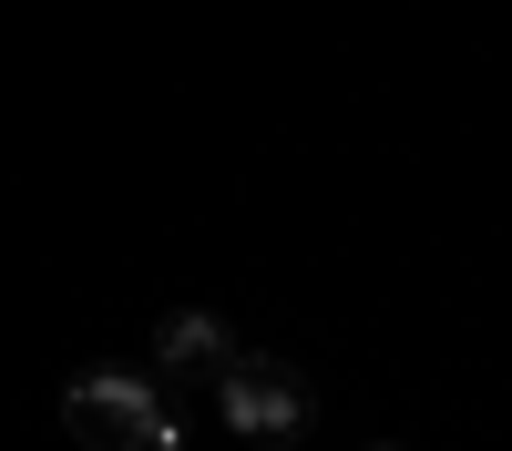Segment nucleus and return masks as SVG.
I'll use <instances>...</instances> for the list:
<instances>
[{
  "label": "nucleus",
  "mask_w": 512,
  "mask_h": 451,
  "mask_svg": "<svg viewBox=\"0 0 512 451\" xmlns=\"http://www.w3.org/2000/svg\"><path fill=\"white\" fill-rule=\"evenodd\" d=\"M62 421H72L82 451H185L175 400H164L154 380H134V369H82V380L62 390Z\"/></svg>",
  "instance_id": "f257e3e1"
},
{
  "label": "nucleus",
  "mask_w": 512,
  "mask_h": 451,
  "mask_svg": "<svg viewBox=\"0 0 512 451\" xmlns=\"http://www.w3.org/2000/svg\"><path fill=\"white\" fill-rule=\"evenodd\" d=\"M216 410H226V431H246V441H297V431H308V380H297V369L287 359H226L216 369Z\"/></svg>",
  "instance_id": "f03ea898"
},
{
  "label": "nucleus",
  "mask_w": 512,
  "mask_h": 451,
  "mask_svg": "<svg viewBox=\"0 0 512 451\" xmlns=\"http://www.w3.org/2000/svg\"><path fill=\"white\" fill-rule=\"evenodd\" d=\"M226 359H236V339H226V318H205V308H175V318H164V339H154V369H164V380H216Z\"/></svg>",
  "instance_id": "7ed1b4c3"
}]
</instances>
